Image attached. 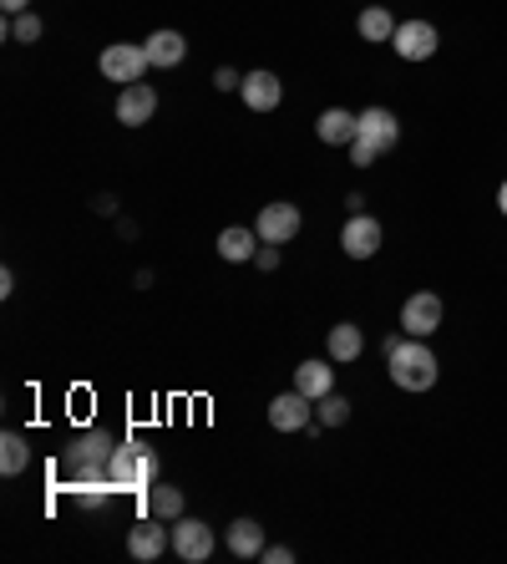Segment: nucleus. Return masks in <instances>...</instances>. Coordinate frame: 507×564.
<instances>
[{
    "instance_id": "1",
    "label": "nucleus",
    "mask_w": 507,
    "mask_h": 564,
    "mask_svg": "<svg viewBox=\"0 0 507 564\" xmlns=\"http://www.w3.org/2000/svg\"><path fill=\"white\" fill-rule=\"evenodd\" d=\"M386 361H391V382L401 392H432L442 367H436V351L417 336H386Z\"/></svg>"
},
{
    "instance_id": "2",
    "label": "nucleus",
    "mask_w": 507,
    "mask_h": 564,
    "mask_svg": "<svg viewBox=\"0 0 507 564\" xmlns=\"http://www.w3.org/2000/svg\"><path fill=\"white\" fill-rule=\"evenodd\" d=\"M153 478H158V458L137 443H122L107 453V483L112 489H132V493H147L153 489Z\"/></svg>"
},
{
    "instance_id": "3",
    "label": "nucleus",
    "mask_w": 507,
    "mask_h": 564,
    "mask_svg": "<svg viewBox=\"0 0 507 564\" xmlns=\"http://www.w3.org/2000/svg\"><path fill=\"white\" fill-rule=\"evenodd\" d=\"M442 315H447L442 296H436V290H417V296H406V305H401V331L417 336V341H426V336H436Z\"/></svg>"
},
{
    "instance_id": "4",
    "label": "nucleus",
    "mask_w": 507,
    "mask_h": 564,
    "mask_svg": "<svg viewBox=\"0 0 507 564\" xmlns=\"http://www.w3.org/2000/svg\"><path fill=\"white\" fill-rule=\"evenodd\" d=\"M147 67H153V61H147L143 46L117 41V46H107V51H101V76H107V82H122V87H132V82H143Z\"/></svg>"
},
{
    "instance_id": "5",
    "label": "nucleus",
    "mask_w": 507,
    "mask_h": 564,
    "mask_svg": "<svg viewBox=\"0 0 507 564\" xmlns=\"http://www.w3.org/2000/svg\"><path fill=\"white\" fill-rule=\"evenodd\" d=\"M396 46V57L401 61H432L436 57V46H442V36H436L432 21H401L391 36Z\"/></svg>"
},
{
    "instance_id": "6",
    "label": "nucleus",
    "mask_w": 507,
    "mask_h": 564,
    "mask_svg": "<svg viewBox=\"0 0 507 564\" xmlns=\"http://www.w3.org/2000/svg\"><path fill=\"white\" fill-rule=\"evenodd\" d=\"M300 224H304V219H300V208L279 199V204H264V208H259L254 229H259L264 244H290V239L300 235Z\"/></svg>"
},
{
    "instance_id": "7",
    "label": "nucleus",
    "mask_w": 507,
    "mask_h": 564,
    "mask_svg": "<svg viewBox=\"0 0 507 564\" xmlns=\"http://www.w3.org/2000/svg\"><path fill=\"white\" fill-rule=\"evenodd\" d=\"M269 422H275V432H304L315 422V401L304 397L300 386H294V392H279V397L269 401Z\"/></svg>"
},
{
    "instance_id": "8",
    "label": "nucleus",
    "mask_w": 507,
    "mask_h": 564,
    "mask_svg": "<svg viewBox=\"0 0 507 564\" xmlns=\"http://www.w3.org/2000/svg\"><path fill=\"white\" fill-rule=\"evenodd\" d=\"M381 224L371 219V214H350L346 229H340V250L350 254V260H371V254L381 250Z\"/></svg>"
},
{
    "instance_id": "9",
    "label": "nucleus",
    "mask_w": 507,
    "mask_h": 564,
    "mask_svg": "<svg viewBox=\"0 0 507 564\" xmlns=\"http://www.w3.org/2000/svg\"><path fill=\"white\" fill-rule=\"evenodd\" d=\"M153 112H158V92L147 82H132V87L117 92V122L122 128H143V122H153Z\"/></svg>"
},
{
    "instance_id": "10",
    "label": "nucleus",
    "mask_w": 507,
    "mask_h": 564,
    "mask_svg": "<svg viewBox=\"0 0 507 564\" xmlns=\"http://www.w3.org/2000/svg\"><path fill=\"white\" fill-rule=\"evenodd\" d=\"M173 554L189 564L208 560V554H214V529L203 519H173Z\"/></svg>"
},
{
    "instance_id": "11",
    "label": "nucleus",
    "mask_w": 507,
    "mask_h": 564,
    "mask_svg": "<svg viewBox=\"0 0 507 564\" xmlns=\"http://www.w3.org/2000/svg\"><path fill=\"white\" fill-rule=\"evenodd\" d=\"M168 544H173V529H162L158 514H153V519H137V524H132V535H128V554H132V560L153 564L162 550H168Z\"/></svg>"
},
{
    "instance_id": "12",
    "label": "nucleus",
    "mask_w": 507,
    "mask_h": 564,
    "mask_svg": "<svg viewBox=\"0 0 507 564\" xmlns=\"http://www.w3.org/2000/svg\"><path fill=\"white\" fill-rule=\"evenodd\" d=\"M315 133L319 143H330V148H350L355 133H361V112H346V107H325L315 118Z\"/></svg>"
},
{
    "instance_id": "13",
    "label": "nucleus",
    "mask_w": 507,
    "mask_h": 564,
    "mask_svg": "<svg viewBox=\"0 0 507 564\" xmlns=\"http://www.w3.org/2000/svg\"><path fill=\"white\" fill-rule=\"evenodd\" d=\"M361 137L365 143H376L381 153H391L401 143V122H396L391 107H365L361 112Z\"/></svg>"
},
{
    "instance_id": "14",
    "label": "nucleus",
    "mask_w": 507,
    "mask_h": 564,
    "mask_svg": "<svg viewBox=\"0 0 507 564\" xmlns=\"http://www.w3.org/2000/svg\"><path fill=\"white\" fill-rule=\"evenodd\" d=\"M239 92H244V103L254 107V112H275V107L285 103V82H279L275 72H249Z\"/></svg>"
},
{
    "instance_id": "15",
    "label": "nucleus",
    "mask_w": 507,
    "mask_h": 564,
    "mask_svg": "<svg viewBox=\"0 0 507 564\" xmlns=\"http://www.w3.org/2000/svg\"><path fill=\"white\" fill-rule=\"evenodd\" d=\"M259 244H264L259 229H239V224L218 235V254H224L229 265H244V260H254V254H259Z\"/></svg>"
},
{
    "instance_id": "16",
    "label": "nucleus",
    "mask_w": 507,
    "mask_h": 564,
    "mask_svg": "<svg viewBox=\"0 0 507 564\" xmlns=\"http://www.w3.org/2000/svg\"><path fill=\"white\" fill-rule=\"evenodd\" d=\"M143 51H147L153 67H178V61L189 57V41H183L178 31H153V36L143 41Z\"/></svg>"
},
{
    "instance_id": "17",
    "label": "nucleus",
    "mask_w": 507,
    "mask_h": 564,
    "mask_svg": "<svg viewBox=\"0 0 507 564\" xmlns=\"http://www.w3.org/2000/svg\"><path fill=\"white\" fill-rule=\"evenodd\" d=\"M294 386H300L310 401H319L325 392H335V367H325V361H300V367H294Z\"/></svg>"
},
{
    "instance_id": "18",
    "label": "nucleus",
    "mask_w": 507,
    "mask_h": 564,
    "mask_svg": "<svg viewBox=\"0 0 507 564\" xmlns=\"http://www.w3.org/2000/svg\"><path fill=\"white\" fill-rule=\"evenodd\" d=\"M325 351H330V361H361L365 351V336L355 321H340V326H330V341H325Z\"/></svg>"
},
{
    "instance_id": "19",
    "label": "nucleus",
    "mask_w": 507,
    "mask_h": 564,
    "mask_svg": "<svg viewBox=\"0 0 507 564\" xmlns=\"http://www.w3.org/2000/svg\"><path fill=\"white\" fill-rule=\"evenodd\" d=\"M229 550L239 554V560H259L264 554V529L254 519H233L229 524Z\"/></svg>"
},
{
    "instance_id": "20",
    "label": "nucleus",
    "mask_w": 507,
    "mask_h": 564,
    "mask_svg": "<svg viewBox=\"0 0 507 564\" xmlns=\"http://www.w3.org/2000/svg\"><path fill=\"white\" fill-rule=\"evenodd\" d=\"M396 26H401V21H396V15L386 11V5H365L361 21H355V31H361L365 41H391Z\"/></svg>"
},
{
    "instance_id": "21",
    "label": "nucleus",
    "mask_w": 507,
    "mask_h": 564,
    "mask_svg": "<svg viewBox=\"0 0 507 564\" xmlns=\"http://www.w3.org/2000/svg\"><path fill=\"white\" fill-rule=\"evenodd\" d=\"M26 463H31L26 437H21V432H5V437H0V473H5V478L26 473Z\"/></svg>"
},
{
    "instance_id": "22",
    "label": "nucleus",
    "mask_w": 507,
    "mask_h": 564,
    "mask_svg": "<svg viewBox=\"0 0 507 564\" xmlns=\"http://www.w3.org/2000/svg\"><path fill=\"white\" fill-rule=\"evenodd\" d=\"M147 514H158V519H183V489L153 483V489H147Z\"/></svg>"
},
{
    "instance_id": "23",
    "label": "nucleus",
    "mask_w": 507,
    "mask_h": 564,
    "mask_svg": "<svg viewBox=\"0 0 507 564\" xmlns=\"http://www.w3.org/2000/svg\"><path fill=\"white\" fill-rule=\"evenodd\" d=\"M315 417H319V428H346V422H350V401L335 397V392H325V397L315 401Z\"/></svg>"
},
{
    "instance_id": "24",
    "label": "nucleus",
    "mask_w": 507,
    "mask_h": 564,
    "mask_svg": "<svg viewBox=\"0 0 507 564\" xmlns=\"http://www.w3.org/2000/svg\"><path fill=\"white\" fill-rule=\"evenodd\" d=\"M5 36H11V41H41V15L36 11H21V15H11V26H5Z\"/></svg>"
},
{
    "instance_id": "25",
    "label": "nucleus",
    "mask_w": 507,
    "mask_h": 564,
    "mask_svg": "<svg viewBox=\"0 0 507 564\" xmlns=\"http://www.w3.org/2000/svg\"><path fill=\"white\" fill-rule=\"evenodd\" d=\"M376 158H381V148H376V143H365V137L355 133V143H350V164H355V168H371V164H376Z\"/></svg>"
},
{
    "instance_id": "26",
    "label": "nucleus",
    "mask_w": 507,
    "mask_h": 564,
    "mask_svg": "<svg viewBox=\"0 0 507 564\" xmlns=\"http://www.w3.org/2000/svg\"><path fill=\"white\" fill-rule=\"evenodd\" d=\"M214 87H218V92H233V87H244V76L233 72V67H218V72H214Z\"/></svg>"
},
{
    "instance_id": "27",
    "label": "nucleus",
    "mask_w": 507,
    "mask_h": 564,
    "mask_svg": "<svg viewBox=\"0 0 507 564\" xmlns=\"http://www.w3.org/2000/svg\"><path fill=\"white\" fill-rule=\"evenodd\" d=\"M254 265H259V269H279V244H259Z\"/></svg>"
},
{
    "instance_id": "28",
    "label": "nucleus",
    "mask_w": 507,
    "mask_h": 564,
    "mask_svg": "<svg viewBox=\"0 0 507 564\" xmlns=\"http://www.w3.org/2000/svg\"><path fill=\"white\" fill-rule=\"evenodd\" d=\"M259 560H264V564H290L294 554L285 550V544H264V554H259Z\"/></svg>"
},
{
    "instance_id": "29",
    "label": "nucleus",
    "mask_w": 507,
    "mask_h": 564,
    "mask_svg": "<svg viewBox=\"0 0 507 564\" xmlns=\"http://www.w3.org/2000/svg\"><path fill=\"white\" fill-rule=\"evenodd\" d=\"M5 5V15H21V11H31V0H0Z\"/></svg>"
},
{
    "instance_id": "30",
    "label": "nucleus",
    "mask_w": 507,
    "mask_h": 564,
    "mask_svg": "<svg viewBox=\"0 0 507 564\" xmlns=\"http://www.w3.org/2000/svg\"><path fill=\"white\" fill-rule=\"evenodd\" d=\"M497 208H503V219H507V183L497 189Z\"/></svg>"
}]
</instances>
